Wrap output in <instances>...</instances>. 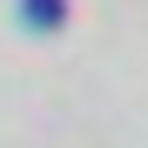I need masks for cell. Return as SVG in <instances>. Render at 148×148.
Instances as JSON below:
<instances>
[{"label": "cell", "instance_id": "obj_1", "mask_svg": "<svg viewBox=\"0 0 148 148\" xmlns=\"http://www.w3.org/2000/svg\"><path fill=\"white\" fill-rule=\"evenodd\" d=\"M20 14H27L34 27H54V20L67 14V0H20Z\"/></svg>", "mask_w": 148, "mask_h": 148}]
</instances>
